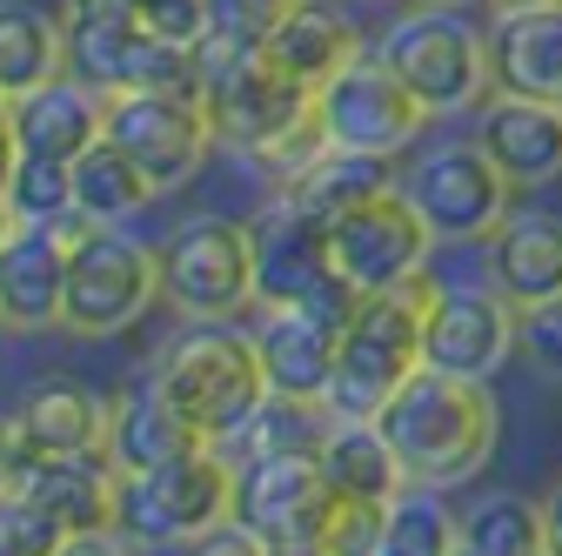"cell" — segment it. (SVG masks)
I'll use <instances>...</instances> for the list:
<instances>
[{"label": "cell", "mask_w": 562, "mask_h": 556, "mask_svg": "<svg viewBox=\"0 0 562 556\" xmlns=\"http://www.w3.org/2000/svg\"><path fill=\"white\" fill-rule=\"evenodd\" d=\"M315 409H322V402L268 396V402L255 409V423H248L235 443H222V449H235V463H241V456H295V449H315L322 430H328V423H315Z\"/></svg>", "instance_id": "cell-33"}, {"label": "cell", "mask_w": 562, "mask_h": 556, "mask_svg": "<svg viewBox=\"0 0 562 556\" xmlns=\"http://www.w3.org/2000/svg\"><path fill=\"white\" fill-rule=\"evenodd\" d=\"M67 248H75V215L41 222V229H8V248H0V315H8L14 335L60 329Z\"/></svg>", "instance_id": "cell-18"}, {"label": "cell", "mask_w": 562, "mask_h": 556, "mask_svg": "<svg viewBox=\"0 0 562 556\" xmlns=\"http://www.w3.org/2000/svg\"><path fill=\"white\" fill-rule=\"evenodd\" d=\"M315 463L341 503H395L408 490V469H402L395 443L382 436V423H341V415H328Z\"/></svg>", "instance_id": "cell-24"}, {"label": "cell", "mask_w": 562, "mask_h": 556, "mask_svg": "<svg viewBox=\"0 0 562 556\" xmlns=\"http://www.w3.org/2000/svg\"><path fill=\"white\" fill-rule=\"evenodd\" d=\"M261 47H268L281 67H289V75H295L302 88H328V81L341 75V67L362 54V34H356V21H348V14L315 8V0H308V8H295V14L281 21Z\"/></svg>", "instance_id": "cell-26"}, {"label": "cell", "mask_w": 562, "mask_h": 556, "mask_svg": "<svg viewBox=\"0 0 562 556\" xmlns=\"http://www.w3.org/2000/svg\"><path fill=\"white\" fill-rule=\"evenodd\" d=\"M542 516H549V549L562 556V482H555V490L542 497Z\"/></svg>", "instance_id": "cell-38"}, {"label": "cell", "mask_w": 562, "mask_h": 556, "mask_svg": "<svg viewBox=\"0 0 562 556\" xmlns=\"http://www.w3.org/2000/svg\"><path fill=\"white\" fill-rule=\"evenodd\" d=\"M488 60H496V88L503 94L562 101V8L496 14V27H488Z\"/></svg>", "instance_id": "cell-25"}, {"label": "cell", "mask_w": 562, "mask_h": 556, "mask_svg": "<svg viewBox=\"0 0 562 556\" xmlns=\"http://www.w3.org/2000/svg\"><path fill=\"white\" fill-rule=\"evenodd\" d=\"M54 75H67V21L27 8V0H8V14H0V88L34 94Z\"/></svg>", "instance_id": "cell-29"}, {"label": "cell", "mask_w": 562, "mask_h": 556, "mask_svg": "<svg viewBox=\"0 0 562 556\" xmlns=\"http://www.w3.org/2000/svg\"><path fill=\"white\" fill-rule=\"evenodd\" d=\"M201 101H207L215 134L235 155H261L274 134H289L315 108V88H302L268 47L207 41L201 47Z\"/></svg>", "instance_id": "cell-7"}, {"label": "cell", "mask_w": 562, "mask_h": 556, "mask_svg": "<svg viewBox=\"0 0 562 556\" xmlns=\"http://www.w3.org/2000/svg\"><path fill=\"white\" fill-rule=\"evenodd\" d=\"M255 349H261V369H268V389L274 396H295V402H322L328 382H335V363H341V329L322 322L315 309L289 302V309H255Z\"/></svg>", "instance_id": "cell-19"}, {"label": "cell", "mask_w": 562, "mask_h": 556, "mask_svg": "<svg viewBox=\"0 0 562 556\" xmlns=\"http://www.w3.org/2000/svg\"><path fill=\"white\" fill-rule=\"evenodd\" d=\"M328 148H335V142H328V121H322V108H308L289 134H274V142H268L261 155H248V162H255L274 188H295V181H302Z\"/></svg>", "instance_id": "cell-35"}, {"label": "cell", "mask_w": 562, "mask_h": 556, "mask_svg": "<svg viewBox=\"0 0 562 556\" xmlns=\"http://www.w3.org/2000/svg\"><path fill=\"white\" fill-rule=\"evenodd\" d=\"M522 342V309L503 289H436L422 322V363L449 376H496Z\"/></svg>", "instance_id": "cell-15"}, {"label": "cell", "mask_w": 562, "mask_h": 556, "mask_svg": "<svg viewBox=\"0 0 562 556\" xmlns=\"http://www.w3.org/2000/svg\"><path fill=\"white\" fill-rule=\"evenodd\" d=\"M155 194H161L155 175L140 168L127 148H114L108 134L75 162V215H88V222H134Z\"/></svg>", "instance_id": "cell-27"}, {"label": "cell", "mask_w": 562, "mask_h": 556, "mask_svg": "<svg viewBox=\"0 0 562 556\" xmlns=\"http://www.w3.org/2000/svg\"><path fill=\"white\" fill-rule=\"evenodd\" d=\"M315 108L328 121L335 148H369V155H402L422 127H429V101H422L382 54H356L328 88H315Z\"/></svg>", "instance_id": "cell-12"}, {"label": "cell", "mask_w": 562, "mask_h": 556, "mask_svg": "<svg viewBox=\"0 0 562 556\" xmlns=\"http://www.w3.org/2000/svg\"><path fill=\"white\" fill-rule=\"evenodd\" d=\"M261 255H255V222L235 215H188L161 242V296L188 322H235L255 302Z\"/></svg>", "instance_id": "cell-8"}, {"label": "cell", "mask_w": 562, "mask_h": 556, "mask_svg": "<svg viewBox=\"0 0 562 556\" xmlns=\"http://www.w3.org/2000/svg\"><path fill=\"white\" fill-rule=\"evenodd\" d=\"M335 510H341V497L328 490L315 449L235 463V523L268 556H328Z\"/></svg>", "instance_id": "cell-6"}, {"label": "cell", "mask_w": 562, "mask_h": 556, "mask_svg": "<svg viewBox=\"0 0 562 556\" xmlns=\"http://www.w3.org/2000/svg\"><path fill=\"white\" fill-rule=\"evenodd\" d=\"M255 255H261V282H255V309H289L308 302L328 275H335V242L328 222H315L295 194H274L268 215L255 222Z\"/></svg>", "instance_id": "cell-17"}, {"label": "cell", "mask_w": 562, "mask_h": 556, "mask_svg": "<svg viewBox=\"0 0 562 556\" xmlns=\"http://www.w3.org/2000/svg\"><path fill=\"white\" fill-rule=\"evenodd\" d=\"M375 54L395 67V75L429 101V114H462L488 94V81H496V60H488V34L456 14V8H429L422 0L415 14H402Z\"/></svg>", "instance_id": "cell-9"}, {"label": "cell", "mask_w": 562, "mask_h": 556, "mask_svg": "<svg viewBox=\"0 0 562 556\" xmlns=\"http://www.w3.org/2000/svg\"><path fill=\"white\" fill-rule=\"evenodd\" d=\"M375 423L395 443L408 482L456 490V482H469L488 463V449H496V396L482 389V376H449V369L422 363L382 402Z\"/></svg>", "instance_id": "cell-1"}, {"label": "cell", "mask_w": 562, "mask_h": 556, "mask_svg": "<svg viewBox=\"0 0 562 556\" xmlns=\"http://www.w3.org/2000/svg\"><path fill=\"white\" fill-rule=\"evenodd\" d=\"M328 242H335V268L356 289H402L429 268V248L442 235L408 188H382L362 208H348L341 222H328Z\"/></svg>", "instance_id": "cell-11"}, {"label": "cell", "mask_w": 562, "mask_h": 556, "mask_svg": "<svg viewBox=\"0 0 562 556\" xmlns=\"http://www.w3.org/2000/svg\"><path fill=\"white\" fill-rule=\"evenodd\" d=\"M155 296H161V248H140L121 222L75 215L60 329L67 335H114V329L140 322V309Z\"/></svg>", "instance_id": "cell-5"}, {"label": "cell", "mask_w": 562, "mask_h": 556, "mask_svg": "<svg viewBox=\"0 0 562 556\" xmlns=\"http://www.w3.org/2000/svg\"><path fill=\"white\" fill-rule=\"evenodd\" d=\"M207 8H215V41L261 47L295 8H308V0H207Z\"/></svg>", "instance_id": "cell-36"}, {"label": "cell", "mask_w": 562, "mask_h": 556, "mask_svg": "<svg viewBox=\"0 0 562 556\" xmlns=\"http://www.w3.org/2000/svg\"><path fill=\"white\" fill-rule=\"evenodd\" d=\"M194 443H207V436L168 402V389L155 376H140V382L108 396V456H114L121 476L155 469V463H168V456H181Z\"/></svg>", "instance_id": "cell-23"}, {"label": "cell", "mask_w": 562, "mask_h": 556, "mask_svg": "<svg viewBox=\"0 0 562 556\" xmlns=\"http://www.w3.org/2000/svg\"><path fill=\"white\" fill-rule=\"evenodd\" d=\"M108 142L127 148L168 194L201 175L207 148L222 134H215V114H207L201 88H121V94H108Z\"/></svg>", "instance_id": "cell-10"}, {"label": "cell", "mask_w": 562, "mask_h": 556, "mask_svg": "<svg viewBox=\"0 0 562 556\" xmlns=\"http://www.w3.org/2000/svg\"><path fill=\"white\" fill-rule=\"evenodd\" d=\"M148 376L168 389V402L188 415L207 443H235L255 423V409L274 396L255 335L248 329H228V322H194V329H181L168 349L155 356Z\"/></svg>", "instance_id": "cell-2"}, {"label": "cell", "mask_w": 562, "mask_h": 556, "mask_svg": "<svg viewBox=\"0 0 562 556\" xmlns=\"http://www.w3.org/2000/svg\"><path fill=\"white\" fill-rule=\"evenodd\" d=\"M8 449L27 456H81V449H108V396H94L75 376H47L21 396L14 423H8Z\"/></svg>", "instance_id": "cell-21"}, {"label": "cell", "mask_w": 562, "mask_h": 556, "mask_svg": "<svg viewBox=\"0 0 562 556\" xmlns=\"http://www.w3.org/2000/svg\"><path fill=\"white\" fill-rule=\"evenodd\" d=\"M8 490H27L34 503H47L67 530L75 549L88 543H114V516H121V469L108 449H81V456H27L8 449Z\"/></svg>", "instance_id": "cell-14"}, {"label": "cell", "mask_w": 562, "mask_h": 556, "mask_svg": "<svg viewBox=\"0 0 562 556\" xmlns=\"http://www.w3.org/2000/svg\"><path fill=\"white\" fill-rule=\"evenodd\" d=\"M522 356H529L542 376H562V302L522 309Z\"/></svg>", "instance_id": "cell-37"}, {"label": "cell", "mask_w": 562, "mask_h": 556, "mask_svg": "<svg viewBox=\"0 0 562 556\" xmlns=\"http://www.w3.org/2000/svg\"><path fill=\"white\" fill-rule=\"evenodd\" d=\"M462 549L469 556H542L549 516L529 497H475L462 510Z\"/></svg>", "instance_id": "cell-31"}, {"label": "cell", "mask_w": 562, "mask_h": 556, "mask_svg": "<svg viewBox=\"0 0 562 556\" xmlns=\"http://www.w3.org/2000/svg\"><path fill=\"white\" fill-rule=\"evenodd\" d=\"M0 549L8 556H60V549H75V530L47 503H34L27 490H8L0 497Z\"/></svg>", "instance_id": "cell-34"}, {"label": "cell", "mask_w": 562, "mask_h": 556, "mask_svg": "<svg viewBox=\"0 0 562 556\" xmlns=\"http://www.w3.org/2000/svg\"><path fill=\"white\" fill-rule=\"evenodd\" d=\"M0 215H8V229L67 222L75 215V168L47 162V155H8V175H0Z\"/></svg>", "instance_id": "cell-30"}, {"label": "cell", "mask_w": 562, "mask_h": 556, "mask_svg": "<svg viewBox=\"0 0 562 556\" xmlns=\"http://www.w3.org/2000/svg\"><path fill=\"white\" fill-rule=\"evenodd\" d=\"M395 188V155H369V148H328L295 188H281V194H295L315 222H341L348 208H362L369 194Z\"/></svg>", "instance_id": "cell-28"}, {"label": "cell", "mask_w": 562, "mask_h": 556, "mask_svg": "<svg viewBox=\"0 0 562 556\" xmlns=\"http://www.w3.org/2000/svg\"><path fill=\"white\" fill-rule=\"evenodd\" d=\"M235 516V456L222 443H194L155 469L121 476V543H201Z\"/></svg>", "instance_id": "cell-4"}, {"label": "cell", "mask_w": 562, "mask_h": 556, "mask_svg": "<svg viewBox=\"0 0 562 556\" xmlns=\"http://www.w3.org/2000/svg\"><path fill=\"white\" fill-rule=\"evenodd\" d=\"M475 142L488 148V162H496L516 188H542V181L562 175V101L496 88V101L482 108Z\"/></svg>", "instance_id": "cell-20"}, {"label": "cell", "mask_w": 562, "mask_h": 556, "mask_svg": "<svg viewBox=\"0 0 562 556\" xmlns=\"http://www.w3.org/2000/svg\"><path fill=\"white\" fill-rule=\"evenodd\" d=\"M429 8H469V0H429Z\"/></svg>", "instance_id": "cell-39"}, {"label": "cell", "mask_w": 562, "mask_h": 556, "mask_svg": "<svg viewBox=\"0 0 562 556\" xmlns=\"http://www.w3.org/2000/svg\"><path fill=\"white\" fill-rule=\"evenodd\" d=\"M429 296L436 282L415 275L402 289H369L356 322L341 329V363L335 382L322 396V415H341V423H375L382 402L422 369V322H429Z\"/></svg>", "instance_id": "cell-3"}, {"label": "cell", "mask_w": 562, "mask_h": 556, "mask_svg": "<svg viewBox=\"0 0 562 556\" xmlns=\"http://www.w3.org/2000/svg\"><path fill=\"white\" fill-rule=\"evenodd\" d=\"M488 275L516 309L562 302V215L555 208H509V222L488 235Z\"/></svg>", "instance_id": "cell-22"}, {"label": "cell", "mask_w": 562, "mask_h": 556, "mask_svg": "<svg viewBox=\"0 0 562 556\" xmlns=\"http://www.w3.org/2000/svg\"><path fill=\"white\" fill-rule=\"evenodd\" d=\"M408 194L422 201V215L436 222L442 242H488L509 222L516 181L488 162L482 142H442L408 168Z\"/></svg>", "instance_id": "cell-13"}, {"label": "cell", "mask_w": 562, "mask_h": 556, "mask_svg": "<svg viewBox=\"0 0 562 556\" xmlns=\"http://www.w3.org/2000/svg\"><path fill=\"white\" fill-rule=\"evenodd\" d=\"M0 134H8V155H47L75 168L108 134V94L88 88L81 75H54L34 94H8Z\"/></svg>", "instance_id": "cell-16"}, {"label": "cell", "mask_w": 562, "mask_h": 556, "mask_svg": "<svg viewBox=\"0 0 562 556\" xmlns=\"http://www.w3.org/2000/svg\"><path fill=\"white\" fill-rule=\"evenodd\" d=\"M449 549H462V516H449V503L429 490V482H408V490L389 503L382 556H449Z\"/></svg>", "instance_id": "cell-32"}]
</instances>
